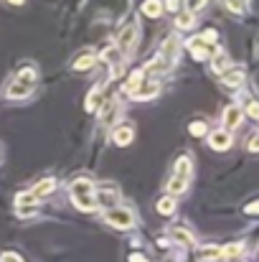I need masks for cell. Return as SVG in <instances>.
<instances>
[{
	"mask_svg": "<svg viewBox=\"0 0 259 262\" xmlns=\"http://www.w3.org/2000/svg\"><path fill=\"white\" fill-rule=\"evenodd\" d=\"M155 209H158V214H163V216H171L173 211L178 209V201H175V196H163V199H158Z\"/></svg>",
	"mask_w": 259,
	"mask_h": 262,
	"instance_id": "cell-18",
	"label": "cell"
},
{
	"mask_svg": "<svg viewBox=\"0 0 259 262\" xmlns=\"http://www.w3.org/2000/svg\"><path fill=\"white\" fill-rule=\"evenodd\" d=\"M208 145L214 148V150H229L231 148V135H229V130H211L208 133Z\"/></svg>",
	"mask_w": 259,
	"mask_h": 262,
	"instance_id": "cell-10",
	"label": "cell"
},
{
	"mask_svg": "<svg viewBox=\"0 0 259 262\" xmlns=\"http://www.w3.org/2000/svg\"><path fill=\"white\" fill-rule=\"evenodd\" d=\"M211 67H214V72L216 74H224L229 67H231V61L226 59V54H221V51H216L214 56H211Z\"/></svg>",
	"mask_w": 259,
	"mask_h": 262,
	"instance_id": "cell-21",
	"label": "cell"
},
{
	"mask_svg": "<svg viewBox=\"0 0 259 262\" xmlns=\"http://www.w3.org/2000/svg\"><path fill=\"white\" fill-rule=\"evenodd\" d=\"M244 252V245L242 242H231V245H226L224 250H221V260H234V257H239Z\"/></svg>",
	"mask_w": 259,
	"mask_h": 262,
	"instance_id": "cell-24",
	"label": "cell"
},
{
	"mask_svg": "<svg viewBox=\"0 0 259 262\" xmlns=\"http://www.w3.org/2000/svg\"><path fill=\"white\" fill-rule=\"evenodd\" d=\"M36 209H38V204H23V206H15V214L20 219H28V216L36 214Z\"/></svg>",
	"mask_w": 259,
	"mask_h": 262,
	"instance_id": "cell-28",
	"label": "cell"
},
{
	"mask_svg": "<svg viewBox=\"0 0 259 262\" xmlns=\"http://www.w3.org/2000/svg\"><path fill=\"white\" fill-rule=\"evenodd\" d=\"M158 94H160V84H158L155 79H148V74H145L143 84L135 89L130 97H132V99H137V102H148V99H153V97H158Z\"/></svg>",
	"mask_w": 259,
	"mask_h": 262,
	"instance_id": "cell-5",
	"label": "cell"
},
{
	"mask_svg": "<svg viewBox=\"0 0 259 262\" xmlns=\"http://www.w3.org/2000/svg\"><path fill=\"white\" fill-rule=\"evenodd\" d=\"M0 262H23V260H20V255H15V252H5V255L0 257Z\"/></svg>",
	"mask_w": 259,
	"mask_h": 262,
	"instance_id": "cell-34",
	"label": "cell"
},
{
	"mask_svg": "<svg viewBox=\"0 0 259 262\" xmlns=\"http://www.w3.org/2000/svg\"><path fill=\"white\" fill-rule=\"evenodd\" d=\"M143 79H145V72H143V69H137V72H132V74H130V77H127V82H125V94H132V92H135V89L140 87V84H143Z\"/></svg>",
	"mask_w": 259,
	"mask_h": 262,
	"instance_id": "cell-19",
	"label": "cell"
},
{
	"mask_svg": "<svg viewBox=\"0 0 259 262\" xmlns=\"http://www.w3.org/2000/svg\"><path fill=\"white\" fill-rule=\"evenodd\" d=\"M188 51H191V56H193L196 61H206V59H211L219 49H216V43L203 41L201 36H196V38H191V41H188Z\"/></svg>",
	"mask_w": 259,
	"mask_h": 262,
	"instance_id": "cell-4",
	"label": "cell"
},
{
	"mask_svg": "<svg viewBox=\"0 0 259 262\" xmlns=\"http://www.w3.org/2000/svg\"><path fill=\"white\" fill-rule=\"evenodd\" d=\"M33 89H36L33 84H23V82L13 79V82L5 87V97H8V99H28Z\"/></svg>",
	"mask_w": 259,
	"mask_h": 262,
	"instance_id": "cell-11",
	"label": "cell"
},
{
	"mask_svg": "<svg viewBox=\"0 0 259 262\" xmlns=\"http://www.w3.org/2000/svg\"><path fill=\"white\" fill-rule=\"evenodd\" d=\"M54 188H56V181H54V178H46V181H41V183H36V186L31 188V193H33L36 199H43V196H49V193H54Z\"/></svg>",
	"mask_w": 259,
	"mask_h": 262,
	"instance_id": "cell-17",
	"label": "cell"
},
{
	"mask_svg": "<svg viewBox=\"0 0 259 262\" xmlns=\"http://www.w3.org/2000/svg\"><path fill=\"white\" fill-rule=\"evenodd\" d=\"M130 262H150V260H148L145 255H140V252H132V255H130Z\"/></svg>",
	"mask_w": 259,
	"mask_h": 262,
	"instance_id": "cell-36",
	"label": "cell"
},
{
	"mask_svg": "<svg viewBox=\"0 0 259 262\" xmlns=\"http://www.w3.org/2000/svg\"><path fill=\"white\" fill-rule=\"evenodd\" d=\"M132 140H135V130H132V125H117V127L112 130V143H114V145L125 148V145H130Z\"/></svg>",
	"mask_w": 259,
	"mask_h": 262,
	"instance_id": "cell-12",
	"label": "cell"
},
{
	"mask_svg": "<svg viewBox=\"0 0 259 262\" xmlns=\"http://www.w3.org/2000/svg\"><path fill=\"white\" fill-rule=\"evenodd\" d=\"M0 156H3V148H0Z\"/></svg>",
	"mask_w": 259,
	"mask_h": 262,
	"instance_id": "cell-40",
	"label": "cell"
},
{
	"mask_svg": "<svg viewBox=\"0 0 259 262\" xmlns=\"http://www.w3.org/2000/svg\"><path fill=\"white\" fill-rule=\"evenodd\" d=\"M178 54H180V43H178V38H173V36L166 38V41L160 43V49H158V56L166 59V61H171V64H175Z\"/></svg>",
	"mask_w": 259,
	"mask_h": 262,
	"instance_id": "cell-13",
	"label": "cell"
},
{
	"mask_svg": "<svg viewBox=\"0 0 259 262\" xmlns=\"http://www.w3.org/2000/svg\"><path fill=\"white\" fill-rule=\"evenodd\" d=\"M99 59L104 61V64H109V69H112V74H120L122 72V54H120V49L112 43V46H107L102 54H99Z\"/></svg>",
	"mask_w": 259,
	"mask_h": 262,
	"instance_id": "cell-7",
	"label": "cell"
},
{
	"mask_svg": "<svg viewBox=\"0 0 259 262\" xmlns=\"http://www.w3.org/2000/svg\"><path fill=\"white\" fill-rule=\"evenodd\" d=\"M23 204H38V199L31 193V191H23L15 196V206H23Z\"/></svg>",
	"mask_w": 259,
	"mask_h": 262,
	"instance_id": "cell-31",
	"label": "cell"
},
{
	"mask_svg": "<svg viewBox=\"0 0 259 262\" xmlns=\"http://www.w3.org/2000/svg\"><path fill=\"white\" fill-rule=\"evenodd\" d=\"M175 26H178L180 31H188V28H193V26H196V18H193V13H188V10H185V13H178V15H175Z\"/></svg>",
	"mask_w": 259,
	"mask_h": 262,
	"instance_id": "cell-25",
	"label": "cell"
},
{
	"mask_svg": "<svg viewBox=\"0 0 259 262\" xmlns=\"http://www.w3.org/2000/svg\"><path fill=\"white\" fill-rule=\"evenodd\" d=\"M247 148H249V153H257L259 150V138L257 135H252V138H249V145H247Z\"/></svg>",
	"mask_w": 259,
	"mask_h": 262,
	"instance_id": "cell-35",
	"label": "cell"
},
{
	"mask_svg": "<svg viewBox=\"0 0 259 262\" xmlns=\"http://www.w3.org/2000/svg\"><path fill=\"white\" fill-rule=\"evenodd\" d=\"M259 211V201H252L249 206H247V214H257Z\"/></svg>",
	"mask_w": 259,
	"mask_h": 262,
	"instance_id": "cell-37",
	"label": "cell"
},
{
	"mask_svg": "<svg viewBox=\"0 0 259 262\" xmlns=\"http://www.w3.org/2000/svg\"><path fill=\"white\" fill-rule=\"evenodd\" d=\"M160 13H163V3H160V0H145V3H143V15H148V18H160Z\"/></svg>",
	"mask_w": 259,
	"mask_h": 262,
	"instance_id": "cell-22",
	"label": "cell"
},
{
	"mask_svg": "<svg viewBox=\"0 0 259 262\" xmlns=\"http://www.w3.org/2000/svg\"><path fill=\"white\" fill-rule=\"evenodd\" d=\"M137 38H140V28L132 23V26H127L120 36H117V49H120V54L122 56H130L132 51H135V46H137Z\"/></svg>",
	"mask_w": 259,
	"mask_h": 262,
	"instance_id": "cell-3",
	"label": "cell"
},
{
	"mask_svg": "<svg viewBox=\"0 0 259 262\" xmlns=\"http://www.w3.org/2000/svg\"><path fill=\"white\" fill-rule=\"evenodd\" d=\"M193 173V166H191V158L188 156H180L178 161H175V166H173V176H178V178H191Z\"/></svg>",
	"mask_w": 259,
	"mask_h": 262,
	"instance_id": "cell-16",
	"label": "cell"
},
{
	"mask_svg": "<svg viewBox=\"0 0 259 262\" xmlns=\"http://www.w3.org/2000/svg\"><path fill=\"white\" fill-rule=\"evenodd\" d=\"M188 133H191L193 138H201V135H206V122H203V120H198V122H191V125H188Z\"/></svg>",
	"mask_w": 259,
	"mask_h": 262,
	"instance_id": "cell-30",
	"label": "cell"
},
{
	"mask_svg": "<svg viewBox=\"0 0 259 262\" xmlns=\"http://www.w3.org/2000/svg\"><path fill=\"white\" fill-rule=\"evenodd\" d=\"M36 77H38V74H36V69H33V67H23V69L15 74V79H18V82H23V84H33V87H36Z\"/></svg>",
	"mask_w": 259,
	"mask_h": 262,
	"instance_id": "cell-26",
	"label": "cell"
},
{
	"mask_svg": "<svg viewBox=\"0 0 259 262\" xmlns=\"http://www.w3.org/2000/svg\"><path fill=\"white\" fill-rule=\"evenodd\" d=\"M178 8H180V0H168V10L178 13Z\"/></svg>",
	"mask_w": 259,
	"mask_h": 262,
	"instance_id": "cell-38",
	"label": "cell"
},
{
	"mask_svg": "<svg viewBox=\"0 0 259 262\" xmlns=\"http://www.w3.org/2000/svg\"><path fill=\"white\" fill-rule=\"evenodd\" d=\"M180 5H183L188 13H193V15H196V13L206 5V0H180Z\"/></svg>",
	"mask_w": 259,
	"mask_h": 262,
	"instance_id": "cell-29",
	"label": "cell"
},
{
	"mask_svg": "<svg viewBox=\"0 0 259 262\" xmlns=\"http://www.w3.org/2000/svg\"><path fill=\"white\" fill-rule=\"evenodd\" d=\"M94 64H97V56H94V54H82L79 59H74L72 69H74V72H86V69H91Z\"/></svg>",
	"mask_w": 259,
	"mask_h": 262,
	"instance_id": "cell-20",
	"label": "cell"
},
{
	"mask_svg": "<svg viewBox=\"0 0 259 262\" xmlns=\"http://www.w3.org/2000/svg\"><path fill=\"white\" fill-rule=\"evenodd\" d=\"M107 99H109V97L104 94V82H102V84H97V87L89 92V97H86V112H97Z\"/></svg>",
	"mask_w": 259,
	"mask_h": 262,
	"instance_id": "cell-14",
	"label": "cell"
},
{
	"mask_svg": "<svg viewBox=\"0 0 259 262\" xmlns=\"http://www.w3.org/2000/svg\"><path fill=\"white\" fill-rule=\"evenodd\" d=\"M226 5H229V10H231V13H242V10H244L242 0H226Z\"/></svg>",
	"mask_w": 259,
	"mask_h": 262,
	"instance_id": "cell-33",
	"label": "cell"
},
{
	"mask_svg": "<svg viewBox=\"0 0 259 262\" xmlns=\"http://www.w3.org/2000/svg\"><path fill=\"white\" fill-rule=\"evenodd\" d=\"M69 196L74 201L77 209L82 211H94L97 204H94V183L89 178H74L69 183Z\"/></svg>",
	"mask_w": 259,
	"mask_h": 262,
	"instance_id": "cell-1",
	"label": "cell"
},
{
	"mask_svg": "<svg viewBox=\"0 0 259 262\" xmlns=\"http://www.w3.org/2000/svg\"><path fill=\"white\" fill-rule=\"evenodd\" d=\"M198 260H221V250L219 247H201L198 250Z\"/></svg>",
	"mask_w": 259,
	"mask_h": 262,
	"instance_id": "cell-27",
	"label": "cell"
},
{
	"mask_svg": "<svg viewBox=\"0 0 259 262\" xmlns=\"http://www.w3.org/2000/svg\"><path fill=\"white\" fill-rule=\"evenodd\" d=\"M185 188H188V181H185V178L173 176L171 181H168V196H180Z\"/></svg>",
	"mask_w": 259,
	"mask_h": 262,
	"instance_id": "cell-23",
	"label": "cell"
},
{
	"mask_svg": "<svg viewBox=\"0 0 259 262\" xmlns=\"http://www.w3.org/2000/svg\"><path fill=\"white\" fill-rule=\"evenodd\" d=\"M247 115H249V120H259V104L254 99H249V104H247Z\"/></svg>",
	"mask_w": 259,
	"mask_h": 262,
	"instance_id": "cell-32",
	"label": "cell"
},
{
	"mask_svg": "<svg viewBox=\"0 0 259 262\" xmlns=\"http://www.w3.org/2000/svg\"><path fill=\"white\" fill-rule=\"evenodd\" d=\"M8 3H13V5H20V3H23V0H8Z\"/></svg>",
	"mask_w": 259,
	"mask_h": 262,
	"instance_id": "cell-39",
	"label": "cell"
},
{
	"mask_svg": "<svg viewBox=\"0 0 259 262\" xmlns=\"http://www.w3.org/2000/svg\"><path fill=\"white\" fill-rule=\"evenodd\" d=\"M102 219L109 227H114V229H132L137 224V214L130 206H120V204L112 206V209H104L102 211Z\"/></svg>",
	"mask_w": 259,
	"mask_h": 262,
	"instance_id": "cell-2",
	"label": "cell"
},
{
	"mask_svg": "<svg viewBox=\"0 0 259 262\" xmlns=\"http://www.w3.org/2000/svg\"><path fill=\"white\" fill-rule=\"evenodd\" d=\"M221 120H224V130H237L242 125V120H244V110L239 104H229L224 110V117Z\"/></svg>",
	"mask_w": 259,
	"mask_h": 262,
	"instance_id": "cell-8",
	"label": "cell"
},
{
	"mask_svg": "<svg viewBox=\"0 0 259 262\" xmlns=\"http://www.w3.org/2000/svg\"><path fill=\"white\" fill-rule=\"evenodd\" d=\"M120 201V191L117 188H94V204L97 209H112Z\"/></svg>",
	"mask_w": 259,
	"mask_h": 262,
	"instance_id": "cell-6",
	"label": "cell"
},
{
	"mask_svg": "<svg viewBox=\"0 0 259 262\" xmlns=\"http://www.w3.org/2000/svg\"><path fill=\"white\" fill-rule=\"evenodd\" d=\"M219 77H221V84H224V87H231V89L242 87L244 79H247V74H244L242 67H229V69H226L224 74H219Z\"/></svg>",
	"mask_w": 259,
	"mask_h": 262,
	"instance_id": "cell-9",
	"label": "cell"
},
{
	"mask_svg": "<svg viewBox=\"0 0 259 262\" xmlns=\"http://www.w3.org/2000/svg\"><path fill=\"white\" fill-rule=\"evenodd\" d=\"M168 234H171V239H175V242H178V245H183V247H193V245H196L193 234H191L188 229H183V227H171V229H168Z\"/></svg>",
	"mask_w": 259,
	"mask_h": 262,
	"instance_id": "cell-15",
	"label": "cell"
}]
</instances>
